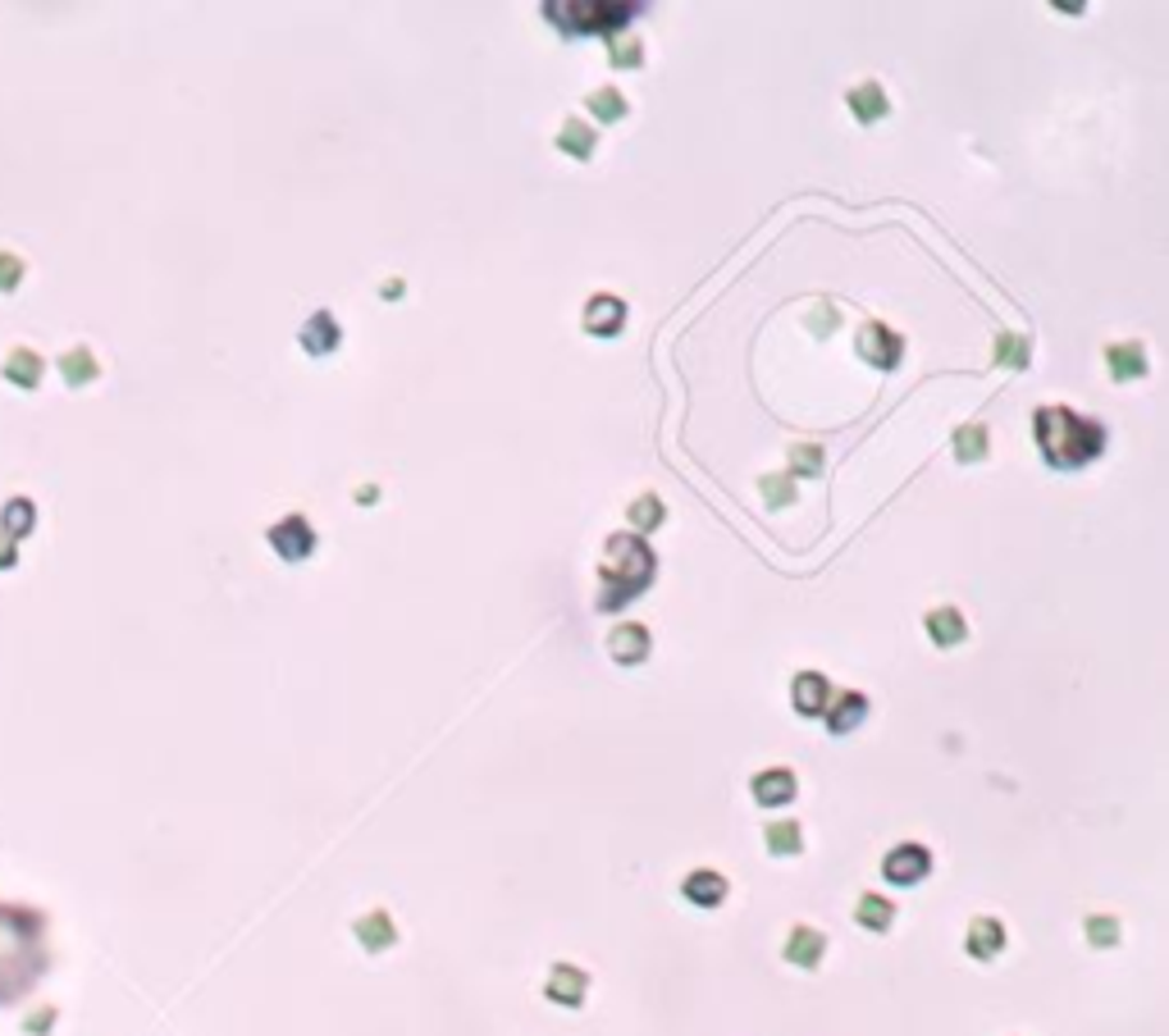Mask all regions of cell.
<instances>
[{
	"label": "cell",
	"mask_w": 1169,
	"mask_h": 1036,
	"mask_svg": "<svg viewBox=\"0 0 1169 1036\" xmlns=\"http://www.w3.org/2000/svg\"><path fill=\"white\" fill-rule=\"evenodd\" d=\"M832 699H836L832 695V681L822 676V671H799L795 685H791V703H795L799 717H822Z\"/></svg>",
	"instance_id": "8"
},
{
	"label": "cell",
	"mask_w": 1169,
	"mask_h": 1036,
	"mask_svg": "<svg viewBox=\"0 0 1169 1036\" xmlns=\"http://www.w3.org/2000/svg\"><path fill=\"white\" fill-rule=\"evenodd\" d=\"M352 936H357V946L366 950V954H385V950H393V941H398V927H393V918H389L385 909H371L366 918H357Z\"/></svg>",
	"instance_id": "13"
},
{
	"label": "cell",
	"mask_w": 1169,
	"mask_h": 1036,
	"mask_svg": "<svg viewBox=\"0 0 1169 1036\" xmlns=\"http://www.w3.org/2000/svg\"><path fill=\"white\" fill-rule=\"evenodd\" d=\"M60 375H65L69 389H83V383H92V379L101 375V366H97V356H92L87 348H73V352L60 356Z\"/></svg>",
	"instance_id": "29"
},
{
	"label": "cell",
	"mask_w": 1169,
	"mask_h": 1036,
	"mask_svg": "<svg viewBox=\"0 0 1169 1036\" xmlns=\"http://www.w3.org/2000/svg\"><path fill=\"white\" fill-rule=\"evenodd\" d=\"M964 950L973 954V958H996L1005 950V927H1001V918H973L969 923V936H964Z\"/></svg>",
	"instance_id": "18"
},
{
	"label": "cell",
	"mask_w": 1169,
	"mask_h": 1036,
	"mask_svg": "<svg viewBox=\"0 0 1169 1036\" xmlns=\"http://www.w3.org/2000/svg\"><path fill=\"white\" fill-rule=\"evenodd\" d=\"M585 991H589V977L576 968V964H553L548 968V982H544V995L553 1005H562V1009H576L585 1000Z\"/></svg>",
	"instance_id": "11"
},
{
	"label": "cell",
	"mask_w": 1169,
	"mask_h": 1036,
	"mask_svg": "<svg viewBox=\"0 0 1169 1036\" xmlns=\"http://www.w3.org/2000/svg\"><path fill=\"white\" fill-rule=\"evenodd\" d=\"M18 562V544L14 540H5V534H0V571H10Z\"/></svg>",
	"instance_id": "39"
},
{
	"label": "cell",
	"mask_w": 1169,
	"mask_h": 1036,
	"mask_svg": "<svg viewBox=\"0 0 1169 1036\" xmlns=\"http://www.w3.org/2000/svg\"><path fill=\"white\" fill-rule=\"evenodd\" d=\"M785 457H791V479H799V475L804 479H818L822 475V457H827V452H822L818 444H795Z\"/></svg>",
	"instance_id": "30"
},
{
	"label": "cell",
	"mask_w": 1169,
	"mask_h": 1036,
	"mask_svg": "<svg viewBox=\"0 0 1169 1036\" xmlns=\"http://www.w3.org/2000/svg\"><path fill=\"white\" fill-rule=\"evenodd\" d=\"M996 366L1024 370L1028 366V338H1019V334H1001V338H996Z\"/></svg>",
	"instance_id": "32"
},
{
	"label": "cell",
	"mask_w": 1169,
	"mask_h": 1036,
	"mask_svg": "<svg viewBox=\"0 0 1169 1036\" xmlns=\"http://www.w3.org/2000/svg\"><path fill=\"white\" fill-rule=\"evenodd\" d=\"M357 503H361V507L379 503V489H375V485H361V489H357Z\"/></svg>",
	"instance_id": "40"
},
{
	"label": "cell",
	"mask_w": 1169,
	"mask_h": 1036,
	"mask_svg": "<svg viewBox=\"0 0 1169 1036\" xmlns=\"http://www.w3.org/2000/svg\"><path fill=\"white\" fill-rule=\"evenodd\" d=\"M51 1027H55V1005H42L37 1013H28V1019H24V1032H28V1036H46Z\"/></svg>",
	"instance_id": "38"
},
{
	"label": "cell",
	"mask_w": 1169,
	"mask_h": 1036,
	"mask_svg": "<svg viewBox=\"0 0 1169 1036\" xmlns=\"http://www.w3.org/2000/svg\"><path fill=\"white\" fill-rule=\"evenodd\" d=\"M928 635L936 648H955V644H964L969 640V621H964V612L960 607H932L928 612Z\"/></svg>",
	"instance_id": "19"
},
{
	"label": "cell",
	"mask_w": 1169,
	"mask_h": 1036,
	"mask_svg": "<svg viewBox=\"0 0 1169 1036\" xmlns=\"http://www.w3.org/2000/svg\"><path fill=\"white\" fill-rule=\"evenodd\" d=\"M32 526H37V507H32V498H10L5 507H0V534H5V540H28L32 534Z\"/></svg>",
	"instance_id": "24"
},
{
	"label": "cell",
	"mask_w": 1169,
	"mask_h": 1036,
	"mask_svg": "<svg viewBox=\"0 0 1169 1036\" xmlns=\"http://www.w3.org/2000/svg\"><path fill=\"white\" fill-rule=\"evenodd\" d=\"M585 334L594 338H612V334H622V324H626V302L622 297H612V293H599V297H589L585 302Z\"/></svg>",
	"instance_id": "9"
},
{
	"label": "cell",
	"mask_w": 1169,
	"mask_h": 1036,
	"mask_svg": "<svg viewBox=\"0 0 1169 1036\" xmlns=\"http://www.w3.org/2000/svg\"><path fill=\"white\" fill-rule=\"evenodd\" d=\"M987 448H991V434H987V425H964L960 434L950 438V452H955V462H964V466L983 462V457H987Z\"/></svg>",
	"instance_id": "27"
},
{
	"label": "cell",
	"mask_w": 1169,
	"mask_h": 1036,
	"mask_svg": "<svg viewBox=\"0 0 1169 1036\" xmlns=\"http://www.w3.org/2000/svg\"><path fill=\"white\" fill-rule=\"evenodd\" d=\"M1032 434H1038L1046 466H1056V471H1078L1087 462H1097L1105 448L1101 420H1087L1069 407H1038L1032 411Z\"/></svg>",
	"instance_id": "2"
},
{
	"label": "cell",
	"mask_w": 1169,
	"mask_h": 1036,
	"mask_svg": "<svg viewBox=\"0 0 1169 1036\" xmlns=\"http://www.w3.org/2000/svg\"><path fill=\"white\" fill-rule=\"evenodd\" d=\"M18 283H24V261L14 252H0V293H14Z\"/></svg>",
	"instance_id": "37"
},
{
	"label": "cell",
	"mask_w": 1169,
	"mask_h": 1036,
	"mask_svg": "<svg viewBox=\"0 0 1169 1036\" xmlns=\"http://www.w3.org/2000/svg\"><path fill=\"white\" fill-rule=\"evenodd\" d=\"M265 540H270V548L279 552L283 562H306L316 552V530H311L306 516H283L279 526H270Z\"/></svg>",
	"instance_id": "7"
},
{
	"label": "cell",
	"mask_w": 1169,
	"mask_h": 1036,
	"mask_svg": "<svg viewBox=\"0 0 1169 1036\" xmlns=\"http://www.w3.org/2000/svg\"><path fill=\"white\" fill-rule=\"evenodd\" d=\"M608 654L617 658L622 667L644 662V658H649V630L636 626V621H630V626H617V630L608 635Z\"/></svg>",
	"instance_id": "20"
},
{
	"label": "cell",
	"mask_w": 1169,
	"mask_h": 1036,
	"mask_svg": "<svg viewBox=\"0 0 1169 1036\" xmlns=\"http://www.w3.org/2000/svg\"><path fill=\"white\" fill-rule=\"evenodd\" d=\"M630 540H636V534H612V540H608V558L599 566V580H603L599 585V612H612L617 603L636 599V593L649 585V575H654V566H649V571H630L626 566Z\"/></svg>",
	"instance_id": "3"
},
{
	"label": "cell",
	"mask_w": 1169,
	"mask_h": 1036,
	"mask_svg": "<svg viewBox=\"0 0 1169 1036\" xmlns=\"http://www.w3.org/2000/svg\"><path fill=\"white\" fill-rule=\"evenodd\" d=\"M681 895L690 899V905H699V909H718L722 899H726V877L713 872V868H699V872H690L681 881Z\"/></svg>",
	"instance_id": "17"
},
{
	"label": "cell",
	"mask_w": 1169,
	"mask_h": 1036,
	"mask_svg": "<svg viewBox=\"0 0 1169 1036\" xmlns=\"http://www.w3.org/2000/svg\"><path fill=\"white\" fill-rule=\"evenodd\" d=\"M854 923L864 927V932H887L891 923H895V905L887 895H877V891H868V895H859V905H854Z\"/></svg>",
	"instance_id": "23"
},
{
	"label": "cell",
	"mask_w": 1169,
	"mask_h": 1036,
	"mask_svg": "<svg viewBox=\"0 0 1169 1036\" xmlns=\"http://www.w3.org/2000/svg\"><path fill=\"white\" fill-rule=\"evenodd\" d=\"M785 964L791 968H804V972H813L822 964V954H827V936H822L818 927H791V936H785Z\"/></svg>",
	"instance_id": "10"
},
{
	"label": "cell",
	"mask_w": 1169,
	"mask_h": 1036,
	"mask_svg": "<svg viewBox=\"0 0 1169 1036\" xmlns=\"http://www.w3.org/2000/svg\"><path fill=\"white\" fill-rule=\"evenodd\" d=\"M42 375H46V361L37 356L32 348H14V352L5 356V379L18 383L24 393H32L37 383H42Z\"/></svg>",
	"instance_id": "22"
},
{
	"label": "cell",
	"mask_w": 1169,
	"mask_h": 1036,
	"mask_svg": "<svg viewBox=\"0 0 1169 1036\" xmlns=\"http://www.w3.org/2000/svg\"><path fill=\"white\" fill-rule=\"evenodd\" d=\"M46 972V918L0 905V1005L18 1000Z\"/></svg>",
	"instance_id": "1"
},
{
	"label": "cell",
	"mask_w": 1169,
	"mask_h": 1036,
	"mask_svg": "<svg viewBox=\"0 0 1169 1036\" xmlns=\"http://www.w3.org/2000/svg\"><path fill=\"white\" fill-rule=\"evenodd\" d=\"M663 516H667V507L658 503L654 493H644V498H636V503H630V526H636L640 534L658 530V526H663Z\"/></svg>",
	"instance_id": "31"
},
{
	"label": "cell",
	"mask_w": 1169,
	"mask_h": 1036,
	"mask_svg": "<svg viewBox=\"0 0 1169 1036\" xmlns=\"http://www.w3.org/2000/svg\"><path fill=\"white\" fill-rule=\"evenodd\" d=\"M297 342H302V352H311V356H330L338 342H343V330H338V320L330 311H316L311 320L302 324Z\"/></svg>",
	"instance_id": "14"
},
{
	"label": "cell",
	"mask_w": 1169,
	"mask_h": 1036,
	"mask_svg": "<svg viewBox=\"0 0 1169 1036\" xmlns=\"http://www.w3.org/2000/svg\"><path fill=\"white\" fill-rule=\"evenodd\" d=\"M763 845H768V854H777V858H791V854H799L804 850V827L799 822H768V831H763Z\"/></svg>",
	"instance_id": "26"
},
{
	"label": "cell",
	"mask_w": 1169,
	"mask_h": 1036,
	"mask_svg": "<svg viewBox=\"0 0 1169 1036\" xmlns=\"http://www.w3.org/2000/svg\"><path fill=\"white\" fill-rule=\"evenodd\" d=\"M594 142H599V132H594L585 120H576V114H571V120L562 124V132H558V151H567L571 160H589Z\"/></svg>",
	"instance_id": "25"
},
{
	"label": "cell",
	"mask_w": 1169,
	"mask_h": 1036,
	"mask_svg": "<svg viewBox=\"0 0 1169 1036\" xmlns=\"http://www.w3.org/2000/svg\"><path fill=\"white\" fill-rule=\"evenodd\" d=\"M608 51H612V65H617V69H640L644 65V46L636 42V37L612 32L608 37Z\"/></svg>",
	"instance_id": "34"
},
{
	"label": "cell",
	"mask_w": 1169,
	"mask_h": 1036,
	"mask_svg": "<svg viewBox=\"0 0 1169 1036\" xmlns=\"http://www.w3.org/2000/svg\"><path fill=\"white\" fill-rule=\"evenodd\" d=\"M928 872H932V850L928 845H914V840L895 845L887 858H881V877H887L891 886H918Z\"/></svg>",
	"instance_id": "6"
},
{
	"label": "cell",
	"mask_w": 1169,
	"mask_h": 1036,
	"mask_svg": "<svg viewBox=\"0 0 1169 1036\" xmlns=\"http://www.w3.org/2000/svg\"><path fill=\"white\" fill-rule=\"evenodd\" d=\"M846 106H850V114L864 128H873L877 120H887V92H881V83H859V87H850V96H846Z\"/></svg>",
	"instance_id": "21"
},
{
	"label": "cell",
	"mask_w": 1169,
	"mask_h": 1036,
	"mask_svg": "<svg viewBox=\"0 0 1169 1036\" xmlns=\"http://www.w3.org/2000/svg\"><path fill=\"white\" fill-rule=\"evenodd\" d=\"M840 324V316H836V306L832 302H818L813 306V316H809V330H813V338H827L832 330Z\"/></svg>",
	"instance_id": "36"
},
{
	"label": "cell",
	"mask_w": 1169,
	"mask_h": 1036,
	"mask_svg": "<svg viewBox=\"0 0 1169 1036\" xmlns=\"http://www.w3.org/2000/svg\"><path fill=\"white\" fill-rule=\"evenodd\" d=\"M1087 946H1097V950H1110V946H1119V923L1110 913H1091L1087 918Z\"/></svg>",
	"instance_id": "35"
},
{
	"label": "cell",
	"mask_w": 1169,
	"mask_h": 1036,
	"mask_svg": "<svg viewBox=\"0 0 1169 1036\" xmlns=\"http://www.w3.org/2000/svg\"><path fill=\"white\" fill-rule=\"evenodd\" d=\"M750 790H754V799L763 803V809H781V803L795 799L799 781H795L791 767H768V772H759V776L750 781Z\"/></svg>",
	"instance_id": "12"
},
{
	"label": "cell",
	"mask_w": 1169,
	"mask_h": 1036,
	"mask_svg": "<svg viewBox=\"0 0 1169 1036\" xmlns=\"http://www.w3.org/2000/svg\"><path fill=\"white\" fill-rule=\"evenodd\" d=\"M585 110H589L599 124H622V120H626V96H622L617 87H599V92L585 96Z\"/></svg>",
	"instance_id": "28"
},
{
	"label": "cell",
	"mask_w": 1169,
	"mask_h": 1036,
	"mask_svg": "<svg viewBox=\"0 0 1169 1036\" xmlns=\"http://www.w3.org/2000/svg\"><path fill=\"white\" fill-rule=\"evenodd\" d=\"M759 493H763V503L768 507H791L795 503V479L791 475H763Z\"/></svg>",
	"instance_id": "33"
},
{
	"label": "cell",
	"mask_w": 1169,
	"mask_h": 1036,
	"mask_svg": "<svg viewBox=\"0 0 1169 1036\" xmlns=\"http://www.w3.org/2000/svg\"><path fill=\"white\" fill-rule=\"evenodd\" d=\"M827 731L832 736H850V731H859V726H864V717H868V699L864 695H854V689H846V695L840 699H832L827 703Z\"/></svg>",
	"instance_id": "16"
},
{
	"label": "cell",
	"mask_w": 1169,
	"mask_h": 1036,
	"mask_svg": "<svg viewBox=\"0 0 1169 1036\" xmlns=\"http://www.w3.org/2000/svg\"><path fill=\"white\" fill-rule=\"evenodd\" d=\"M1105 370L1115 383H1133L1146 375V348L1142 342H1110L1105 348Z\"/></svg>",
	"instance_id": "15"
},
{
	"label": "cell",
	"mask_w": 1169,
	"mask_h": 1036,
	"mask_svg": "<svg viewBox=\"0 0 1169 1036\" xmlns=\"http://www.w3.org/2000/svg\"><path fill=\"white\" fill-rule=\"evenodd\" d=\"M644 5H617V0H608V5H544V14L558 24L562 32H617L626 28L630 18H636Z\"/></svg>",
	"instance_id": "4"
},
{
	"label": "cell",
	"mask_w": 1169,
	"mask_h": 1036,
	"mask_svg": "<svg viewBox=\"0 0 1169 1036\" xmlns=\"http://www.w3.org/2000/svg\"><path fill=\"white\" fill-rule=\"evenodd\" d=\"M854 352L864 356L868 366H877V370H895L900 361H905V338H900L891 324L868 320L864 330H859V338H854Z\"/></svg>",
	"instance_id": "5"
}]
</instances>
